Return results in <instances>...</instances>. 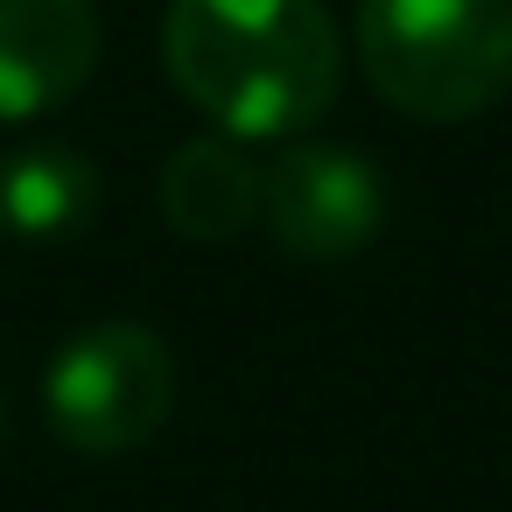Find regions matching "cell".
I'll list each match as a JSON object with an SVG mask.
<instances>
[{
  "instance_id": "5b68a950",
  "label": "cell",
  "mask_w": 512,
  "mask_h": 512,
  "mask_svg": "<svg viewBox=\"0 0 512 512\" xmlns=\"http://www.w3.org/2000/svg\"><path fill=\"white\" fill-rule=\"evenodd\" d=\"M106 50L92 0H0V120H43L71 106Z\"/></svg>"
},
{
  "instance_id": "52a82bcc",
  "label": "cell",
  "mask_w": 512,
  "mask_h": 512,
  "mask_svg": "<svg viewBox=\"0 0 512 512\" xmlns=\"http://www.w3.org/2000/svg\"><path fill=\"white\" fill-rule=\"evenodd\" d=\"M99 211V169L78 148H22L0 162V232L8 239H71Z\"/></svg>"
},
{
  "instance_id": "6da1fadb",
  "label": "cell",
  "mask_w": 512,
  "mask_h": 512,
  "mask_svg": "<svg viewBox=\"0 0 512 512\" xmlns=\"http://www.w3.org/2000/svg\"><path fill=\"white\" fill-rule=\"evenodd\" d=\"M162 64L232 141H295L344 92V36L323 0H169Z\"/></svg>"
},
{
  "instance_id": "7a4b0ae2",
  "label": "cell",
  "mask_w": 512,
  "mask_h": 512,
  "mask_svg": "<svg viewBox=\"0 0 512 512\" xmlns=\"http://www.w3.org/2000/svg\"><path fill=\"white\" fill-rule=\"evenodd\" d=\"M365 85L428 127H463L512 92V0H358Z\"/></svg>"
},
{
  "instance_id": "ba28073f",
  "label": "cell",
  "mask_w": 512,
  "mask_h": 512,
  "mask_svg": "<svg viewBox=\"0 0 512 512\" xmlns=\"http://www.w3.org/2000/svg\"><path fill=\"white\" fill-rule=\"evenodd\" d=\"M0 428H8V421H0Z\"/></svg>"
},
{
  "instance_id": "3957f363",
  "label": "cell",
  "mask_w": 512,
  "mask_h": 512,
  "mask_svg": "<svg viewBox=\"0 0 512 512\" xmlns=\"http://www.w3.org/2000/svg\"><path fill=\"white\" fill-rule=\"evenodd\" d=\"M169 407H176V351L148 323H92L43 372V414L85 456H127L155 442Z\"/></svg>"
},
{
  "instance_id": "277c9868",
  "label": "cell",
  "mask_w": 512,
  "mask_h": 512,
  "mask_svg": "<svg viewBox=\"0 0 512 512\" xmlns=\"http://www.w3.org/2000/svg\"><path fill=\"white\" fill-rule=\"evenodd\" d=\"M260 218L288 260H351L386 225V176L358 148L295 141L260 169Z\"/></svg>"
},
{
  "instance_id": "8992f818",
  "label": "cell",
  "mask_w": 512,
  "mask_h": 512,
  "mask_svg": "<svg viewBox=\"0 0 512 512\" xmlns=\"http://www.w3.org/2000/svg\"><path fill=\"white\" fill-rule=\"evenodd\" d=\"M155 197H162V218L183 239L225 246V239H239L260 218V162L232 134H197V141H183L162 162Z\"/></svg>"
}]
</instances>
